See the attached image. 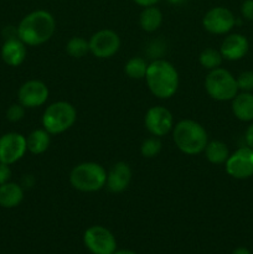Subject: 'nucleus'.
<instances>
[{
    "label": "nucleus",
    "mask_w": 253,
    "mask_h": 254,
    "mask_svg": "<svg viewBox=\"0 0 253 254\" xmlns=\"http://www.w3.org/2000/svg\"><path fill=\"white\" fill-rule=\"evenodd\" d=\"M56 29V21L50 12L36 10L21 20L17 26V36L29 46H39L49 41Z\"/></svg>",
    "instance_id": "obj_1"
},
{
    "label": "nucleus",
    "mask_w": 253,
    "mask_h": 254,
    "mask_svg": "<svg viewBox=\"0 0 253 254\" xmlns=\"http://www.w3.org/2000/svg\"><path fill=\"white\" fill-rule=\"evenodd\" d=\"M145 81L154 96L168 99L178 91L179 73L170 62L158 59L148 66Z\"/></svg>",
    "instance_id": "obj_2"
},
{
    "label": "nucleus",
    "mask_w": 253,
    "mask_h": 254,
    "mask_svg": "<svg viewBox=\"0 0 253 254\" xmlns=\"http://www.w3.org/2000/svg\"><path fill=\"white\" fill-rule=\"evenodd\" d=\"M173 139L179 150L188 155H196L205 150L208 143L207 133L197 122L185 119L174 127Z\"/></svg>",
    "instance_id": "obj_3"
},
{
    "label": "nucleus",
    "mask_w": 253,
    "mask_h": 254,
    "mask_svg": "<svg viewBox=\"0 0 253 254\" xmlns=\"http://www.w3.org/2000/svg\"><path fill=\"white\" fill-rule=\"evenodd\" d=\"M69 183L82 192H96L106 186L107 171L97 163H82L72 169Z\"/></svg>",
    "instance_id": "obj_4"
},
{
    "label": "nucleus",
    "mask_w": 253,
    "mask_h": 254,
    "mask_svg": "<svg viewBox=\"0 0 253 254\" xmlns=\"http://www.w3.org/2000/svg\"><path fill=\"white\" fill-rule=\"evenodd\" d=\"M77 112L68 102H55L50 104L42 116V126L50 134H61L74 124Z\"/></svg>",
    "instance_id": "obj_5"
},
{
    "label": "nucleus",
    "mask_w": 253,
    "mask_h": 254,
    "mask_svg": "<svg viewBox=\"0 0 253 254\" xmlns=\"http://www.w3.org/2000/svg\"><path fill=\"white\" fill-rule=\"evenodd\" d=\"M206 92L216 101H231L238 92L237 79L223 68L211 69L205 79Z\"/></svg>",
    "instance_id": "obj_6"
},
{
    "label": "nucleus",
    "mask_w": 253,
    "mask_h": 254,
    "mask_svg": "<svg viewBox=\"0 0 253 254\" xmlns=\"http://www.w3.org/2000/svg\"><path fill=\"white\" fill-rule=\"evenodd\" d=\"M83 243L92 254H113L117 241L113 233L103 226H92L83 233Z\"/></svg>",
    "instance_id": "obj_7"
},
{
    "label": "nucleus",
    "mask_w": 253,
    "mask_h": 254,
    "mask_svg": "<svg viewBox=\"0 0 253 254\" xmlns=\"http://www.w3.org/2000/svg\"><path fill=\"white\" fill-rule=\"evenodd\" d=\"M89 52L97 59H109L118 52L121 39L113 30L104 29L96 32L89 40Z\"/></svg>",
    "instance_id": "obj_8"
},
{
    "label": "nucleus",
    "mask_w": 253,
    "mask_h": 254,
    "mask_svg": "<svg viewBox=\"0 0 253 254\" xmlns=\"http://www.w3.org/2000/svg\"><path fill=\"white\" fill-rule=\"evenodd\" d=\"M226 171L228 175L238 180L253 176V149L245 146L228 156L226 160Z\"/></svg>",
    "instance_id": "obj_9"
},
{
    "label": "nucleus",
    "mask_w": 253,
    "mask_h": 254,
    "mask_svg": "<svg viewBox=\"0 0 253 254\" xmlns=\"http://www.w3.org/2000/svg\"><path fill=\"white\" fill-rule=\"evenodd\" d=\"M26 150V138L21 134L7 133L0 136V163L11 165L20 160Z\"/></svg>",
    "instance_id": "obj_10"
},
{
    "label": "nucleus",
    "mask_w": 253,
    "mask_h": 254,
    "mask_svg": "<svg viewBox=\"0 0 253 254\" xmlns=\"http://www.w3.org/2000/svg\"><path fill=\"white\" fill-rule=\"evenodd\" d=\"M236 19L232 12L222 6L208 10L202 19V25L206 31L216 35L227 34L235 26Z\"/></svg>",
    "instance_id": "obj_11"
},
{
    "label": "nucleus",
    "mask_w": 253,
    "mask_h": 254,
    "mask_svg": "<svg viewBox=\"0 0 253 254\" xmlns=\"http://www.w3.org/2000/svg\"><path fill=\"white\" fill-rule=\"evenodd\" d=\"M145 128L153 136H164L173 129L174 119L170 111L164 107H151L145 114Z\"/></svg>",
    "instance_id": "obj_12"
},
{
    "label": "nucleus",
    "mask_w": 253,
    "mask_h": 254,
    "mask_svg": "<svg viewBox=\"0 0 253 254\" xmlns=\"http://www.w3.org/2000/svg\"><path fill=\"white\" fill-rule=\"evenodd\" d=\"M19 103L22 104L25 108H36L42 106L49 98V88L46 84L37 79L27 81L20 87Z\"/></svg>",
    "instance_id": "obj_13"
},
{
    "label": "nucleus",
    "mask_w": 253,
    "mask_h": 254,
    "mask_svg": "<svg viewBox=\"0 0 253 254\" xmlns=\"http://www.w3.org/2000/svg\"><path fill=\"white\" fill-rule=\"evenodd\" d=\"M131 180V169L126 163L114 164L107 174V188L112 192H122L129 186Z\"/></svg>",
    "instance_id": "obj_14"
},
{
    "label": "nucleus",
    "mask_w": 253,
    "mask_h": 254,
    "mask_svg": "<svg viewBox=\"0 0 253 254\" xmlns=\"http://www.w3.org/2000/svg\"><path fill=\"white\" fill-rule=\"evenodd\" d=\"M248 40L243 35L232 34L228 35L221 44L220 52L223 59L230 61H237L246 56L248 52Z\"/></svg>",
    "instance_id": "obj_15"
},
{
    "label": "nucleus",
    "mask_w": 253,
    "mask_h": 254,
    "mask_svg": "<svg viewBox=\"0 0 253 254\" xmlns=\"http://www.w3.org/2000/svg\"><path fill=\"white\" fill-rule=\"evenodd\" d=\"M26 45L19 37L5 40L1 47V57L9 66L17 67L26 59Z\"/></svg>",
    "instance_id": "obj_16"
},
{
    "label": "nucleus",
    "mask_w": 253,
    "mask_h": 254,
    "mask_svg": "<svg viewBox=\"0 0 253 254\" xmlns=\"http://www.w3.org/2000/svg\"><path fill=\"white\" fill-rule=\"evenodd\" d=\"M24 200V189L15 183H5L0 185V206L4 208H14Z\"/></svg>",
    "instance_id": "obj_17"
},
{
    "label": "nucleus",
    "mask_w": 253,
    "mask_h": 254,
    "mask_svg": "<svg viewBox=\"0 0 253 254\" xmlns=\"http://www.w3.org/2000/svg\"><path fill=\"white\" fill-rule=\"evenodd\" d=\"M232 112L240 121H253V94L251 92L236 94L232 99Z\"/></svg>",
    "instance_id": "obj_18"
},
{
    "label": "nucleus",
    "mask_w": 253,
    "mask_h": 254,
    "mask_svg": "<svg viewBox=\"0 0 253 254\" xmlns=\"http://www.w3.org/2000/svg\"><path fill=\"white\" fill-rule=\"evenodd\" d=\"M26 146L27 150L35 155L45 153L50 146V133L45 129H36L26 138Z\"/></svg>",
    "instance_id": "obj_19"
},
{
    "label": "nucleus",
    "mask_w": 253,
    "mask_h": 254,
    "mask_svg": "<svg viewBox=\"0 0 253 254\" xmlns=\"http://www.w3.org/2000/svg\"><path fill=\"white\" fill-rule=\"evenodd\" d=\"M139 21H140V26L144 31L154 32L160 27L161 21H163V15L158 7L148 6L141 11Z\"/></svg>",
    "instance_id": "obj_20"
},
{
    "label": "nucleus",
    "mask_w": 253,
    "mask_h": 254,
    "mask_svg": "<svg viewBox=\"0 0 253 254\" xmlns=\"http://www.w3.org/2000/svg\"><path fill=\"white\" fill-rule=\"evenodd\" d=\"M205 155L207 160L212 164H222L226 163L230 154H228V149L225 143L218 140H213L211 143H207L205 148Z\"/></svg>",
    "instance_id": "obj_21"
},
{
    "label": "nucleus",
    "mask_w": 253,
    "mask_h": 254,
    "mask_svg": "<svg viewBox=\"0 0 253 254\" xmlns=\"http://www.w3.org/2000/svg\"><path fill=\"white\" fill-rule=\"evenodd\" d=\"M149 64L146 61L141 57H133L129 60L126 64L124 71H126V76L131 79H141L145 78L146 69H148Z\"/></svg>",
    "instance_id": "obj_22"
},
{
    "label": "nucleus",
    "mask_w": 253,
    "mask_h": 254,
    "mask_svg": "<svg viewBox=\"0 0 253 254\" xmlns=\"http://www.w3.org/2000/svg\"><path fill=\"white\" fill-rule=\"evenodd\" d=\"M66 51L69 56L76 57V59H81L84 55L89 52V42L83 37L74 36L67 42Z\"/></svg>",
    "instance_id": "obj_23"
},
{
    "label": "nucleus",
    "mask_w": 253,
    "mask_h": 254,
    "mask_svg": "<svg viewBox=\"0 0 253 254\" xmlns=\"http://www.w3.org/2000/svg\"><path fill=\"white\" fill-rule=\"evenodd\" d=\"M222 55L220 51L215 49H206L201 52L200 55V64L201 66L205 67L206 69H215L220 67L222 64Z\"/></svg>",
    "instance_id": "obj_24"
},
{
    "label": "nucleus",
    "mask_w": 253,
    "mask_h": 254,
    "mask_svg": "<svg viewBox=\"0 0 253 254\" xmlns=\"http://www.w3.org/2000/svg\"><path fill=\"white\" fill-rule=\"evenodd\" d=\"M161 150V141L159 140L158 136L148 138L143 141L140 146V153L144 158H154L158 155Z\"/></svg>",
    "instance_id": "obj_25"
},
{
    "label": "nucleus",
    "mask_w": 253,
    "mask_h": 254,
    "mask_svg": "<svg viewBox=\"0 0 253 254\" xmlns=\"http://www.w3.org/2000/svg\"><path fill=\"white\" fill-rule=\"evenodd\" d=\"M237 86L238 89H241L243 92L253 91V72H242L237 78Z\"/></svg>",
    "instance_id": "obj_26"
},
{
    "label": "nucleus",
    "mask_w": 253,
    "mask_h": 254,
    "mask_svg": "<svg viewBox=\"0 0 253 254\" xmlns=\"http://www.w3.org/2000/svg\"><path fill=\"white\" fill-rule=\"evenodd\" d=\"M25 116V107L20 103H15L11 104V106L7 108L6 111V118L7 121L12 122H20Z\"/></svg>",
    "instance_id": "obj_27"
},
{
    "label": "nucleus",
    "mask_w": 253,
    "mask_h": 254,
    "mask_svg": "<svg viewBox=\"0 0 253 254\" xmlns=\"http://www.w3.org/2000/svg\"><path fill=\"white\" fill-rule=\"evenodd\" d=\"M10 178H11V169L7 164L0 163V185L9 183Z\"/></svg>",
    "instance_id": "obj_28"
},
{
    "label": "nucleus",
    "mask_w": 253,
    "mask_h": 254,
    "mask_svg": "<svg viewBox=\"0 0 253 254\" xmlns=\"http://www.w3.org/2000/svg\"><path fill=\"white\" fill-rule=\"evenodd\" d=\"M241 11L245 19L253 20V0H246L242 4Z\"/></svg>",
    "instance_id": "obj_29"
},
{
    "label": "nucleus",
    "mask_w": 253,
    "mask_h": 254,
    "mask_svg": "<svg viewBox=\"0 0 253 254\" xmlns=\"http://www.w3.org/2000/svg\"><path fill=\"white\" fill-rule=\"evenodd\" d=\"M245 139H246V144H247L248 148L253 149V124H251V126L248 127L247 130H246Z\"/></svg>",
    "instance_id": "obj_30"
},
{
    "label": "nucleus",
    "mask_w": 253,
    "mask_h": 254,
    "mask_svg": "<svg viewBox=\"0 0 253 254\" xmlns=\"http://www.w3.org/2000/svg\"><path fill=\"white\" fill-rule=\"evenodd\" d=\"M135 4L140 5V6H144V7H148V6H154V5L156 4L158 1H160V0H133Z\"/></svg>",
    "instance_id": "obj_31"
},
{
    "label": "nucleus",
    "mask_w": 253,
    "mask_h": 254,
    "mask_svg": "<svg viewBox=\"0 0 253 254\" xmlns=\"http://www.w3.org/2000/svg\"><path fill=\"white\" fill-rule=\"evenodd\" d=\"M34 183L35 180L31 175H25L24 180H22V185H24L25 188H31V186L34 185Z\"/></svg>",
    "instance_id": "obj_32"
},
{
    "label": "nucleus",
    "mask_w": 253,
    "mask_h": 254,
    "mask_svg": "<svg viewBox=\"0 0 253 254\" xmlns=\"http://www.w3.org/2000/svg\"><path fill=\"white\" fill-rule=\"evenodd\" d=\"M232 254H251L250 250H247L246 247H238L233 251Z\"/></svg>",
    "instance_id": "obj_33"
},
{
    "label": "nucleus",
    "mask_w": 253,
    "mask_h": 254,
    "mask_svg": "<svg viewBox=\"0 0 253 254\" xmlns=\"http://www.w3.org/2000/svg\"><path fill=\"white\" fill-rule=\"evenodd\" d=\"M113 254H136V253L133 252V251H130V250H119V251L117 250Z\"/></svg>",
    "instance_id": "obj_34"
},
{
    "label": "nucleus",
    "mask_w": 253,
    "mask_h": 254,
    "mask_svg": "<svg viewBox=\"0 0 253 254\" xmlns=\"http://www.w3.org/2000/svg\"><path fill=\"white\" fill-rule=\"evenodd\" d=\"M169 2H170V4H174V5H179V4H183L184 1H185V0H168Z\"/></svg>",
    "instance_id": "obj_35"
}]
</instances>
